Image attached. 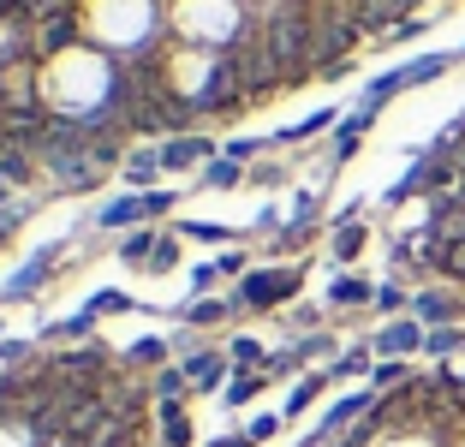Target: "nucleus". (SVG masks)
I'll list each match as a JSON object with an SVG mask.
<instances>
[{
    "label": "nucleus",
    "instance_id": "1",
    "mask_svg": "<svg viewBox=\"0 0 465 447\" xmlns=\"http://www.w3.org/2000/svg\"><path fill=\"white\" fill-rule=\"evenodd\" d=\"M304 281V269H251L245 281H239V298L232 304H245V311H274L281 298H292Z\"/></svg>",
    "mask_w": 465,
    "mask_h": 447
},
{
    "label": "nucleus",
    "instance_id": "2",
    "mask_svg": "<svg viewBox=\"0 0 465 447\" xmlns=\"http://www.w3.org/2000/svg\"><path fill=\"white\" fill-rule=\"evenodd\" d=\"M162 149V174H185V167H197V162H215V144L209 137H197V132H179V137H167V144H155Z\"/></svg>",
    "mask_w": 465,
    "mask_h": 447
},
{
    "label": "nucleus",
    "instance_id": "3",
    "mask_svg": "<svg viewBox=\"0 0 465 447\" xmlns=\"http://www.w3.org/2000/svg\"><path fill=\"white\" fill-rule=\"evenodd\" d=\"M54 263H60V244H42L36 257H30V263H25V269H18V274H13V281H6V304H25V298H30V293H36V286H42V281H48V274H54Z\"/></svg>",
    "mask_w": 465,
    "mask_h": 447
},
{
    "label": "nucleus",
    "instance_id": "4",
    "mask_svg": "<svg viewBox=\"0 0 465 447\" xmlns=\"http://www.w3.org/2000/svg\"><path fill=\"white\" fill-rule=\"evenodd\" d=\"M227 370H232L227 353H192V358H185V376H192L197 393H215L221 382H227Z\"/></svg>",
    "mask_w": 465,
    "mask_h": 447
},
{
    "label": "nucleus",
    "instance_id": "5",
    "mask_svg": "<svg viewBox=\"0 0 465 447\" xmlns=\"http://www.w3.org/2000/svg\"><path fill=\"white\" fill-rule=\"evenodd\" d=\"M155 418H162V447H192V418H185V400H155Z\"/></svg>",
    "mask_w": 465,
    "mask_h": 447
},
{
    "label": "nucleus",
    "instance_id": "6",
    "mask_svg": "<svg viewBox=\"0 0 465 447\" xmlns=\"http://www.w3.org/2000/svg\"><path fill=\"white\" fill-rule=\"evenodd\" d=\"M137 221H143V191H132V197H114V204L96 209V227H108V233H125V227H137Z\"/></svg>",
    "mask_w": 465,
    "mask_h": 447
},
{
    "label": "nucleus",
    "instance_id": "7",
    "mask_svg": "<svg viewBox=\"0 0 465 447\" xmlns=\"http://www.w3.org/2000/svg\"><path fill=\"white\" fill-rule=\"evenodd\" d=\"M120 174H125V185L155 191V174H162V149H132V155L120 162Z\"/></svg>",
    "mask_w": 465,
    "mask_h": 447
},
{
    "label": "nucleus",
    "instance_id": "8",
    "mask_svg": "<svg viewBox=\"0 0 465 447\" xmlns=\"http://www.w3.org/2000/svg\"><path fill=\"white\" fill-rule=\"evenodd\" d=\"M30 179H36V149L6 144L0 149V185H30Z\"/></svg>",
    "mask_w": 465,
    "mask_h": 447
},
{
    "label": "nucleus",
    "instance_id": "9",
    "mask_svg": "<svg viewBox=\"0 0 465 447\" xmlns=\"http://www.w3.org/2000/svg\"><path fill=\"white\" fill-rule=\"evenodd\" d=\"M411 346H424V328H418V316H411V323H394V328H382V340H376V353H388V358L411 353Z\"/></svg>",
    "mask_w": 465,
    "mask_h": 447
},
{
    "label": "nucleus",
    "instance_id": "10",
    "mask_svg": "<svg viewBox=\"0 0 465 447\" xmlns=\"http://www.w3.org/2000/svg\"><path fill=\"white\" fill-rule=\"evenodd\" d=\"M227 311H232L227 298H192L179 316H185V328H215V323H227Z\"/></svg>",
    "mask_w": 465,
    "mask_h": 447
},
{
    "label": "nucleus",
    "instance_id": "11",
    "mask_svg": "<svg viewBox=\"0 0 465 447\" xmlns=\"http://www.w3.org/2000/svg\"><path fill=\"white\" fill-rule=\"evenodd\" d=\"M167 353H173V340H162V334H143V340H132V353H125V364H155V370H162V364H167Z\"/></svg>",
    "mask_w": 465,
    "mask_h": 447
},
{
    "label": "nucleus",
    "instance_id": "12",
    "mask_svg": "<svg viewBox=\"0 0 465 447\" xmlns=\"http://www.w3.org/2000/svg\"><path fill=\"white\" fill-rule=\"evenodd\" d=\"M262 382H269L262 370H239V376L227 382V393H221V400H227V406H251V400L262 393Z\"/></svg>",
    "mask_w": 465,
    "mask_h": 447
},
{
    "label": "nucleus",
    "instance_id": "13",
    "mask_svg": "<svg viewBox=\"0 0 465 447\" xmlns=\"http://www.w3.org/2000/svg\"><path fill=\"white\" fill-rule=\"evenodd\" d=\"M84 311H90V316H125V311H137V298H132V293H120V286H102V293L90 298Z\"/></svg>",
    "mask_w": 465,
    "mask_h": 447
},
{
    "label": "nucleus",
    "instance_id": "14",
    "mask_svg": "<svg viewBox=\"0 0 465 447\" xmlns=\"http://www.w3.org/2000/svg\"><path fill=\"white\" fill-rule=\"evenodd\" d=\"M185 388H192L185 364H162L155 370V400H185Z\"/></svg>",
    "mask_w": 465,
    "mask_h": 447
},
{
    "label": "nucleus",
    "instance_id": "15",
    "mask_svg": "<svg viewBox=\"0 0 465 447\" xmlns=\"http://www.w3.org/2000/svg\"><path fill=\"white\" fill-rule=\"evenodd\" d=\"M239 174H245V162H232V155H215V162L203 167V185H209V191H227V185H239Z\"/></svg>",
    "mask_w": 465,
    "mask_h": 447
},
{
    "label": "nucleus",
    "instance_id": "16",
    "mask_svg": "<svg viewBox=\"0 0 465 447\" xmlns=\"http://www.w3.org/2000/svg\"><path fill=\"white\" fill-rule=\"evenodd\" d=\"M411 311H418V323H448L453 298L448 293H418V298H411Z\"/></svg>",
    "mask_w": 465,
    "mask_h": 447
},
{
    "label": "nucleus",
    "instance_id": "17",
    "mask_svg": "<svg viewBox=\"0 0 465 447\" xmlns=\"http://www.w3.org/2000/svg\"><path fill=\"white\" fill-rule=\"evenodd\" d=\"M364 298H376V293H370V281H358V274H341V281L329 286V304H364Z\"/></svg>",
    "mask_w": 465,
    "mask_h": 447
},
{
    "label": "nucleus",
    "instance_id": "18",
    "mask_svg": "<svg viewBox=\"0 0 465 447\" xmlns=\"http://www.w3.org/2000/svg\"><path fill=\"white\" fill-rule=\"evenodd\" d=\"M150 251H155V227L125 233V244H120V257H125V263H143V269H150Z\"/></svg>",
    "mask_w": 465,
    "mask_h": 447
},
{
    "label": "nucleus",
    "instance_id": "19",
    "mask_svg": "<svg viewBox=\"0 0 465 447\" xmlns=\"http://www.w3.org/2000/svg\"><path fill=\"white\" fill-rule=\"evenodd\" d=\"M227 358H232L239 370H251V364H269V353H262V340H251V334L227 340Z\"/></svg>",
    "mask_w": 465,
    "mask_h": 447
},
{
    "label": "nucleus",
    "instance_id": "20",
    "mask_svg": "<svg viewBox=\"0 0 465 447\" xmlns=\"http://www.w3.org/2000/svg\"><path fill=\"white\" fill-rule=\"evenodd\" d=\"M173 269H179V233H167L150 251V274H173Z\"/></svg>",
    "mask_w": 465,
    "mask_h": 447
},
{
    "label": "nucleus",
    "instance_id": "21",
    "mask_svg": "<svg viewBox=\"0 0 465 447\" xmlns=\"http://www.w3.org/2000/svg\"><path fill=\"white\" fill-rule=\"evenodd\" d=\"M358 251H364V227H358V221H341V233H334V257L352 263Z\"/></svg>",
    "mask_w": 465,
    "mask_h": 447
},
{
    "label": "nucleus",
    "instance_id": "22",
    "mask_svg": "<svg viewBox=\"0 0 465 447\" xmlns=\"http://www.w3.org/2000/svg\"><path fill=\"white\" fill-rule=\"evenodd\" d=\"M316 393H322V376H304L299 388L287 393V418H299V412H311V406H316Z\"/></svg>",
    "mask_w": 465,
    "mask_h": 447
},
{
    "label": "nucleus",
    "instance_id": "23",
    "mask_svg": "<svg viewBox=\"0 0 465 447\" xmlns=\"http://www.w3.org/2000/svg\"><path fill=\"white\" fill-rule=\"evenodd\" d=\"M90 328H96V316H90V311H78V316H66V323H54V328H48V340H90Z\"/></svg>",
    "mask_w": 465,
    "mask_h": 447
},
{
    "label": "nucleus",
    "instance_id": "24",
    "mask_svg": "<svg viewBox=\"0 0 465 447\" xmlns=\"http://www.w3.org/2000/svg\"><path fill=\"white\" fill-rule=\"evenodd\" d=\"M173 209H179V191H143V221H150V227L162 215H173Z\"/></svg>",
    "mask_w": 465,
    "mask_h": 447
},
{
    "label": "nucleus",
    "instance_id": "25",
    "mask_svg": "<svg viewBox=\"0 0 465 447\" xmlns=\"http://www.w3.org/2000/svg\"><path fill=\"white\" fill-rule=\"evenodd\" d=\"M179 239H203V244H227V227H209V221H179Z\"/></svg>",
    "mask_w": 465,
    "mask_h": 447
},
{
    "label": "nucleus",
    "instance_id": "26",
    "mask_svg": "<svg viewBox=\"0 0 465 447\" xmlns=\"http://www.w3.org/2000/svg\"><path fill=\"white\" fill-rule=\"evenodd\" d=\"M215 281H221V269H215V263H192V286H197V298H203Z\"/></svg>",
    "mask_w": 465,
    "mask_h": 447
},
{
    "label": "nucleus",
    "instance_id": "27",
    "mask_svg": "<svg viewBox=\"0 0 465 447\" xmlns=\"http://www.w3.org/2000/svg\"><path fill=\"white\" fill-rule=\"evenodd\" d=\"M400 376H406V370H400L394 358H388V364H376V370H370V388H394Z\"/></svg>",
    "mask_w": 465,
    "mask_h": 447
},
{
    "label": "nucleus",
    "instance_id": "28",
    "mask_svg": "<svg viewBox=\"0 0 465 447\" xmlns=\"http://www.w3.org/2000/svg\"><path fill=\"white\" fill-rule=\"evenodd\" d=\"M460 340H465L460 328H436V334H430L424 346H430V353H453V346H460Z\"/></svg>",
    "mask_w": 465,
    "mask_h": 447
},
{
    "label": "nucleus",
    "instance_id": "29",
    "mask_svg": "<svg viewBox=\"0 0 465 447\" xmlns=\"http://www.w3.org/2000/svg\"><path fill=\"white\" fill-rule=\"evenodd\" d=\"M274 430H281V418H274V412H262V418H251V430H245V435H251V442H269Z\"/></svg>",
    "mask_w": 465,
    "mask_h": 447
},
{
    "label": "nucleus",
    "instance_id": "30",
    "mask_svg": "<svg viewBox=\"0 0 465 447\" xmlns=\"http://www.w3.org/2000/svg\"><path fill=\"white\" fill-rule=\"evenodd\" d=\"M358 370H370V353L358 346V353H346L341 364H334V376H358Z\"/></svg>",
    "mask_w": 465,
    "mask_h": 447
},
{
    "label": "nucleus",
    "instance_id": "31",
    "mask_svg": "<svg viewBox=\"0 0 465 447\" xmlns=\"http://www.w3.org/2000/svg\"><path fill=\"white\" fill-rule=\"evenodd\" d=\"M257 149H262L257 137H232V144L221 149V155H232V162H251V155H257Z\"/></svg>",
    "mask_w": 465,
    "mask_h": 447
},
{
    "label": "nucleus",
    "instance_id": "32",
    "mask_svg": "<svg viewBox=\"0 0 465 447\" xmlns=\"http://www.w3.org/2000/svg\"><path fill=\"white\" fill-rule=\"evenodd\" d=\"M376 304H382V311H400V304H406V293H400V286H382V293H376Z\"/></svg>",
    "mask_w": 465,
    "mask_h": 447
},
{
    "label": "nucleus",
    "instance_id": "33",
    "mask_svg": "<svg viewBox=\"0 0 465 447\" xmlns=\"http://www.w3.org/2000/svg\"><path fill=\"white\" fill-rule=\"evenodd\" d=\"M215 269H221V274H239V269H245V251H227V257H215Z\"/></svg>",
    "mask_w": 465,
    "mask_h": 447
},
{
    "label": "nucleus",
    "instance_id": "34",
    "mask_svg": "<svg viewBox=\"0 0 465 447\" xmlns=\"http://www.w3.org/2000/svg\"><path fill=\"white\" fill-rule=\"evenodd\" d=\"M209 447H257V442H251V435H215Z\"/></svg>",
    "mask_w": 465,
    "mask_h": 447
}]
</instances>
